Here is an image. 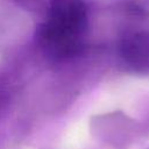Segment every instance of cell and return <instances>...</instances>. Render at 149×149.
Instances as JSON below:
<instances>
[{
  "instance_id": "obj_1",
  "label": "cell",
  "mask_w": 149,
  "mask_h": 149,
  "mask_svg": "<svg viewBox=\"0 0 149 149\" xmlns=\"http://www.w3.org/2000/svg\"><path fill=\"white\" fill-rule=\"evenodd\" d=\"M116 55L120 64L136 74L149 73V30H134L118 42Z\"/></svg>"
},
{
  "instance_id": "obj_2",
  "label": "cell",
  "mask_w": 149,
  "mask_h": 149,
  "mask_svg": "<svg viewBox=\"0 0 149 149\" xmlns=\"http://www.w3.org/2000/svg\"><path fill=\"white\" fill-rule=\"evenodd\" d=\"M48 20L55 27L83 36L87 27V8L84 0H50Z\"/></svg>"
},
{
  "instance_id": "obj_3",
  "label": "cell",
  "mask_w": 149,
  "mask_h": 149,
  "mask_svg": "<svg viewBox=\"0 0 149 149\" xmlns=\"http://www.w3.org/2000/svg\"><path fill=\"white\" fill-rule=\"evenodd\" d=\"M13 84L7 79H0V120L6 115L13 100Z\"/></svg>"
},
{
  "instance_id": "obj_4",
  "label": "cell",
  "mask_w": 149,
  "mask_h": 149,
  "mask_svg": "<svg viewBox=\"0 0 149 149\" xmlns=\"http://www.w3.org/2000/svg\"><path fill=\"white\" fill-rule=\"evenodd\" d=\"M13 1L21 8L30 12H40L43 10L45 7L48 8V3L45 5L44 0H13Z\"/></svg>"
}]
</instances>
